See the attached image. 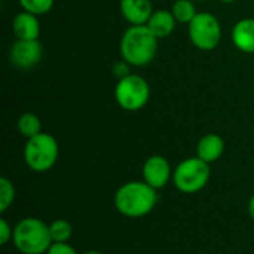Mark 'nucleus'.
I'll use <instances>...</instances> for the list:
<instances>
[{
  "label": "nucleus",
  "instance_id": "nucleus-1",
  "mask_svg": "<svg viewBox=\"0 0 254 254\" xmlns=\"http://www.w3.org/2000/svg\"><path fill=\"white\" fill-rule=\"evenodd\" d=\"M158 37L147 25H129L121 37L119 51L122 60L132 67L150 64L158 52Z\"/></svg>",
  "mask_w": 254,
  "mask_h": 254
},
{
  "label": "nucleus",
  "instance_id": "nucleus-2",
  "mask_svg": "<svg viewBox=\"0 0 254 254\" xmlns=\"http://www.w3.org/2000/svg\"><path fill=\"white\" fill-rule=\"evenodd\" d=\"M156 202V189L149 186L146 182H128L115 193L116 210L122 216L131 219L147 216L155 208Z\"/></svg>",
  "mask_w": 254,
  "mask_h": 254
},
{
  "label": "nucleus",
  "instance_id": "nucleus-3",
  "mask_svg": "<svg viewBox=\"0 0 254 254\" xmlns=\"http://www.w3.org/2000/svg\"><path fill=\"white\" fill-rule=\"evenodd\" d=\"M13 246L22 254H45L52 246L49 226L37 217H25L13 228Z\"/></svg>",
  "mask_w": 254,
  "mask_h": 254
},
{
  "label": "nucleus",
  "instance_id": "nucleus-4",
  "mask_svg": "<svg viewBox=\"0 0 254 254\" xmlns=\"http://www.w3.org/2000/svg\"><path fill=\"white\" fill-rule=\"evenodd\" d=\"M58 143L54 135L40 132L27 140L24 146V161L34 173L49 171L58 161Z\"/></svg>",
  "mask_w": 254,
  "mask_h": 254
},
{
  "label": "nucleus",
  "instance_id": "nucleus-5",
  "mask_svg": "<svg viewBox=\"0 0 254 254\" xmlns=\"http://www.w3.org/2000/svg\"><path fill=\"white\" fill-rule=\"evenodd\" d=\"M150 86L140 74H128L118 80L115 86V100L127 112H138L149 103Z\"/></svg>",
  "mask_w": 254,
  "mask_h": 254
},
{
  "label": "nucleus",
  "instance_id": "nucleus-6",
  "mask_svg": "<svg viewBox=\"0 0 254 254\" xmlns=\"http://www.w3.org/2000/svg\"><path fill=\"white\" fill-rule=\"evenodd\" d=\"M210 180V164L198 156L182 161L173 171L174 186L183 193H196L202 190Z\"/></svg>",
  "mask_w": 254,
  "mask_h": 254
},
{
  "label": "nucleus",
  "instance_id": "nucleus-7",
  "mask_svg": "<svg viewBox=\"0 0 254 254\" xmlns=\"http://www.w3.org/2000/svg\"><path fill=\"white\" fill-rule=\"evenodd\" d=\"M188 33L192 45L199 51H213L222 40L220 21L210 12H198L188 24Z\"/></svg>",
  "mask_w": 254,
  "mask_h": 254
},
{
  "label": "nucleus",
  "instance_id": "nucleus-8",
  "mask_svg": "<svg viewBox=\"0 0 254 254\" xmlns=\"http://www.w3.org/2000/svg\"><path fill=\"white\" fill-rule=\"evenodd\" d=\"M10 63L21 70H30L37 65L43 58V46L37 40H19L16 39L9 52Z\"/></svg>",
  "mask_w": 254,
  "mask_h": 254
},
{
  "label": "nucleus",
  "instance_id": "nucleus-9",
  "mask_svg": "<svg viewBox=\"0 0 254 254\" xmlns=\"http://www.w3.org/2000/svg\"><path fill=\"white\" fill-rule=\"evenodd\" d=\"M173 177L170 162L161 155L150 156L143 165V179L153 189H162Z\"/></svg>",
  "mask_w": 254,
  "mask_h": 254
},
{
  "label": "nucleus",
  "instance_id": "nucleus-10",
  "mask_svg": "<svg viewBox=\"0 0 254 254\" xmlns=\"http://www.w3.org/2000/svg\"><path fill=\"white\" fill-rule=\"evenodd\" d=\"M119 9L129 25H146L153 13L150 0H121Z\"/></svg>",
  "mask_w": 254,
  "mask_h": 254
},
{
  "label": "nucleus",
  "instance_id": "nucleus-11",
  "mask_svg": "<svg viewBox=\"0 0 254 254\" xmlns=\"http://www.w3.org/2000/svg\"><path fill=\"white\" fill-rule=\"evenodd\" d=\"M12 31L19 40H37L40 36L39 16L25 10L16 13L12 21Z\"/></svg>",
  "mask_w": 254,
  "mask_h": 254
},
{
  "label": "nucleus",
  "instance_id": "nucleus-12",
  "mask_svg": "<svg viewBox=\"0 0 254 254\" xmlns=\"http://www.w3.org/2000/svg\"><path fill=\"white\" fill-rule=\"evenodd\" d=\"M231 39L238 51L244 54H254V18L240 19L232 27Z\"/></svg>",
  "mask_w": 254,
  "mask_h": 254
},
{
  "label": "nucleus",
  "instance_id": "nucleus-13",
  "mask_svg": "<svg viewBox=\"0 0 254 254\" xmlns=\"http://www.w3.org/2000/svg\"><path fill=\"white\" fill-rule=\"evenodd\" d=\"M225 152V140L219 134H205L196 144V156L207 164H213L222 158Z\"/></svg>",
  "mask_w": 254,
  "mask_h": 254
},
{
  "label": "nucleus",
  "instance_id": "nucleus-14",
  "mask_svg": "<svg viewBox=\"0 0 254 254\" xmlns=\"http://www.w3.org/2000/svg\"><path fill=\"white\" fill-rule=\"evenodd\" d=\"M176 24H177V21L171 10L158 9V10H153L152 16L149 18L146 25L150 28V31L158 39H165V37L171 36V33L176 28Z\"/></svg>",
  "mask_w": 254,
  "mask_h": 254
},
{
  "label": "nucleus",
  "instance_id": "nucleus-15",
  "mask_svg": "<svg viewBox=\"0 0 254 254\" xmlns=\"http://www.w3.org/2000/svg\"><path fill=\"white\" fill-rule=\"evenodd\" d=\"M16 128H18V132L28 140V138L36 137L37 134L42 132V122H40L37 115H34L31 112H27V113H22L18 118Z\"/></svg>",
  "mask_w": 254,
  "mask_h": 254
},
{
  "label": "nucleus",
  "instance_id": "nucleus-16",
  "mask_svg": "<svg viewBox=\"0 0 254 254\" xmlns=\"http://www.w3.org/2000/svg\"><path fill=\"white\" fill-rule=\"evenodd\" d=\"M171 12L179 24H189L198 13L193 0H176L173 3Z\"/></svg>",
  "mask_w": 254,
  "mask_h": 254
},
{
  "label": "nucleus",
  "instance_id": "nucleus-17",
  "mask_svg": "<svg viewBox=\"0 0 254 254\" xmlns=\"http://www.w3.org/2000/svg\"><path fill=\"white\" fill-rule=\"evenodd\" d=\"M49 234L52 238V243H67L73 235V228L67 220H54L49 225Z\"/></svg>",
  "mask_w": 254,
  "mask_h": 254
},
{
  "label": "nucleus",
  "instance_id": "nucleus-18",
  "mask_svg": "<svg viewBox=\"0 0 254 254\" xmlns=\"http://www.w3.org/2000/svg\"><path fill=\"white\" fill-rule=\"evenodd\" d=\"M18 3L22 7V10L40 16L51 12L55 0H18Z\"/></svg>",
  "mask_w": 254,
  "mask_h": 254
},
{
  "label": "nucleus",
  "instance_id": "nucleus-19",
  "mask_svg": "<svg viewBox=\"0 0 254 254\" xmlns=\"http://www.w3.org/2000/svg\"><path fill=\"white\" fill-rule=\"evenodd\" d=\"M15 199V188L12 182L6 177L0 179V213L3 214Z\"/></svg>",
  "mask_w": 254,
  "mask_h": 254
},
{
  "label": "nucleus",
  "instance_id": "nucleus-20",
  "mask_svg": "<svg viewBox=\"0 0 254 254\" xmlns=\"http://www.w3.org/2000/svg\"><path fill=\"white\" fill-rule=\"evenodd\" d=\"M12 237H13V229L10 228L7 220L1 217L0 219V244L6 246L9 240H12Z\"/></svg>",
  "mask_w": 254,
  "mask_h": 254
},
{
  "label": "nucleus",
  "instance_id": "nucleus-21",
  "mask_svg": "<svg viewBox=\"0 0 254 254\" xmlns=\"http://www.w3.org/2000/svg\"><path fill=\"white\" fill-rule=\"evenodd\" d=\"M46 254H77L76 250L67 243H52Z\"/></svg>",
  "mask_w": 254,
  "mask_h": 254
},
{
  "label": "nucleus",
  "instance_id": "nucleus-22",
  "mask_svg": "<svg viewBox=\"0 0 254 254\" xmlns=\"http://www.w3.org/2000/svg\"><path fill=\"white\" fill-rule=\"evenodd\" d=\"M129 67H131V64H128L125 60H122V61H119V63L115 64L113 73H115V76H116L118 79H122V77L131 74V73H129Z\"/></svg>",
  "mask_w": 254,
  "mask_h": 254
},
{
  "label": "nucleus",
  "instance_id": "nucleus-23",
  "mask_svg": "<svg viewBox=\"0 0 254 254\" xmlns=\"http://www.w3.org/2000/svg\"><path fill=\"white\" fill-rule=\"evenodd\" d=\"M249 214L254 220V195L250 198V202H249Z\"/></svg>",
  "mask_w": 254,
  "mask_h": 254
},
{
  "label": "nucleus",
  "instance_id": "nucleus-24",
  "mask_svg": "<svg viewBox=\"0 0 254 254\" xmlns=\"http://www.w3.org/2000/svg\"><path fill=\"white\" fill-rule=\"evenodd\" d=\"M220 3H226V4H231V3H235L237 0H219Z\"/></svg>",
  "mask_w": 254,
  "mask_h": 254
},
{
  "label": "nucleus",
  "instance_id": "nucleus-25",
  "mask_svg": "<svg viewBox=\"0 0 254 254\" xmlns=\"http://www.w3.org/2000/svg\"><path fill=\"white\" fill-rule=\"evenodd\" d=\"M85 254H101V253H98V252H88V253H85Z\"/></svg>",
  "mask_w": 254,
  "mask_h": 254
}]
</instances>
